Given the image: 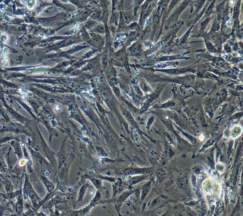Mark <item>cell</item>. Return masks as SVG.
<instances>
[{"mask_svg":"<svg viewBox=\"0 0 243 216\" xmlns=\"http://www.w3.org/2000/svg\"><path fill=\"white\" fill-rule=\"evenodd\" d=\"M235 2H236L235 0H230V4L231 6H233L234 4H235Z\"/></svg>","mask_w":243,"mask_h":216,"instance_id":"obj_2","label":"cell"},{"mask_svg":"<svg viewBox=\"0 0 243 216\" xmlns=\"http://www.w3.org/2000/svg\"><path fill=\"white\" fill-rule=\"evenodd\" d=\"M25 1H26L27 7L29 10H32L36 4H37V0H25Z\"/></svg>","mask_w":243,"mask_h":216,"instance_id":"obj_1","label":"cell"}]
</instances>
